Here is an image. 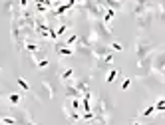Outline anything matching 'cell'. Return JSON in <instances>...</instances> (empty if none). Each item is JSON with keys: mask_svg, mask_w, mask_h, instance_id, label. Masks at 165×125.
Masks as SVG:
<instances>
[{"mask_svg": "<svg viewBox=\"0 0 165 125\" xmlns=\"http://www.w3.org/2000/svg\"><path fill=\"white\" fill-rule=\"evenodd\" d=\"M26 50H28L30 54H38L40 46H38V44H34V42H28V44H26Z\"/></svg>", "mask_w": 165, "mask_h": 125, "instance_id": "5", "label": "cell"}, {"mask_svg": "<svg viewBox=\"0 0 165 125\" xmlns=\"http://www.w3.org/2000/svg\"><path fill=\"white\" fill-rule=\"evenodd\" d=\"M117 74H120V70H112V72L108 74V83H112V81H116V78H117Z\"/></svg>", "mask_w": 165, "mask_h": 125, "instance_id": "7", "label": "cell"}, {"mask_svg": "<svg viewBox=\"0 0 165 125\" xmlns=\"http://www.w3.org/2000/svg\"><path fill=\"white\" fill-rule=\"evenodd\" d=\"M133 125H139V123H133Z\"/></svg>", "mask_w": 165, "mask_h": 125, "instance_id": "15", "label": "cell"}, {"mask_svg": "<svg viewBox=\"0 0 165 125\" xmlns=\"http://www.w3.org/2000/svg\"><path fill=\"white\" fill-rule=\"evenodd\" d=\"M22 97L24 95H20V93H10L8 95V103H10V105H18V103L22 101Z\"/></svg>", "mask_w": 165, "mask_h": 125, "instance_id": "3", "label": "cell"}, {"mask_svg": "<svg viewBox=\"0 0 165 125\" xmlns=\"http://www.w3.org/2000/svg\"><path fill=\"white\" fill-rule=\"evenodd\" d=\"M109 48H112V50H116V52H121V50H124V46H121L120 42H113V44L109 46Z\"/></svg>", "mask_w": 165, "mask_h": 125, "instance_id": "11", "label": "cell"}, {"mask_svg": "<svg viewBox=\"0 0 165 125\" xmlns=\"http://www.w3.org/2000/svg\"><path fill=\"white\" fill-rule=\"evenodd\" d=\"M153 113H155V107L149 105V107H145V109H143L139 115H141V117H149V115H153Z\"/></svg>", "mask_w": 165, "mask_h": 125, "instance_id": "6", "label": "cell"}, {"mask_svg": "<svg viewBox=\"0 0 165 125\" xmlns=\"http://www.w3.org/2000/svg\"><path fill=\"white\" fill-rule=\"evenodd\" d=\"M113 16H116V12H113L112 8H108V10H105V16H104V22H105V24H112Z\"/></svg>", "mask_w": 165, "mask_h": 125, "instance_id": "4", "label": "cell"}, {"mask_svg": "<svg viewBox=\"0 0 165 125\" xmlns=\"http://www.w3.org/2000/svg\"><path fill=\"white\" fill-rule=\"evenodd\" d=\"M129 83H132V80H129V78H128V80H124V83H121V89H128Z\"/></svg>", "mask_w": 165, "mask_h": 125, "instance_id": "13", "label": "cell"}, {"mask_svg": "<svg viewBox=\"0 0 165 125\" xmlns=\"http://www.w3.org/2000/svg\"><path fill=\"white\" fill-rule=\"evenodd\" d=\"M76 42H78V36H76V34H72V36H70V38H68V40H66V46H74V44H76Z\"/></svg>", "mask_w": 165, "mask_h": 125, "instance_id": "10", "label": "cell"}, {"mask_svg": "<svg viewBox=\"0 0 165 125\" xmlns=\"http://www.w3.org/2000/svg\"><path fill=\"white\" fill-rule=\"evenodd\" d=\"M155 111H159V113H163V109H165V99H159L157 103H155Z\"/></svg>", "mask_w": 165, "mask_h": 125, "instance_id": "8", "label": "cell"}, {"mask_svg": "<svg viewBox=\"0 0 165 125\" xmlns=\"http://www.w3.org/2000/svg\"><path fill=\"white\" fill-rule=\"evenodd\" d=\"M20 6H22V8H26V6H28V0H20Z\"/></svg>", "mask_w": 165, "mask_h": 125, "instance_id": "14", "label": "cell"}, {"mask_svg": "<svg viewBox=\"0 0 165 125\" xmlns=\"http://www.w3.org/2000/svg\"><path fill=\"white\" fill-rule=\"evenodd\" d=\"M18 85H20V87H22V89H24V91H30V85H28V81H26V80H24V78H18Z\"/></svg>", "mask_w": 165, "mask_h": 125, "instance_id": "9", "label": "cell"}, {"mask_svg": "<svg viewBox=\"0 0 165 125\" xmlns=\"http://www.w3.org/2000/svg\"><path fill=\"white\" fill-rule=\"evenodd\" d=\"M38 68H40V70H44V68H48V66H50V62L48 60H40V62H38Z\"/></svg>", "mask_w": 165, "mask_h": 125, "instance_id": "12", "label": "cell"}, {"mask_svg": "<svg viewBox=\"0 0 165 125\" xmlns=\"http://www.w3.org/2000/svg\"><path fill=\"white\" fill-rule=\"evenodd\" d=\"M72 78H74V70H70V68H68V70H64V72L60 74V80L64 81V83L72 81Z\"/></svg>", "mask_w": 165, "mask_h": 125, "instance_id": "2", "label": "cell"}, {"mask_svg": "<svg viewBox=\"0 0 165 125\" xmlns=\"http://www.w3.org/2000/svg\"><path fill=\"white\" fill-rule=\"evenodd\" d=\"M56 52L60 54V56H72V54H74V50H72L70 46H62V44H58V46H56Z\"/></svg>", "mask_w": 165, "mask_h": 125, "instance_id": "1", "label": "cell"}]
</instances>
